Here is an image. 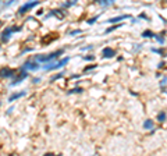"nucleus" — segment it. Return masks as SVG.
Segmentation results:
<instances>
[{"label": "nucleus", "mask_w": 167, "mask_h": 156, "mask_svg": "<svg viewBox=\"0 0 167 156\" xmlns=\"http://www.w3.org/2000/svg\"><path fill=\"white\" fill-rule=\"evenodd\" d=\"M61 53H63V49H61V50H56V52H53V53H50V55H47V56H36L35 60L36 61H41V63H47V61H50V60H54L57 56H61Z\"/></svg>", "instance_id": "obj_1"}, {"label": "nucleus", "mask_w": 167, "mask_h": 156, "mask_svg": "<svg viewBox=\"0 0 167 156\" xmlns=\"http://www.w3.org/2000/svg\"><path fill=\"white\" fill-rule=\"evenodd\" d=\"M68 57H66L64 60H60V61H57V63H54V64H47L45 66V70L46 71H50V70H56V69H60V67H63V66H66L68 63Z\"/></svg>", "instance_id": "obj_2"}, {"label": "nucleus", "mask_w": 167, "mask_h": 156, "mask_svg": "<svg viewBox=\"0 0 167 156\" xmlns=\"http://www.w3.org/2000/svg\"><path fill=\"white\" fill-rule=\"evenodd\" d=\"M36 4H39V1H32V3H25V4H23L21 7H20V10H18V14H21L23 15L27 10H31L32 7H35Z\"/></svg>", "instance_id": "obj_3"}, {"label": "nucleus", "mask_w": 167, "mask_h": 156, "mask_svg": "<svg viewBox=\"0 0 167 156\" xmlns=\"http://www.w3.org/2000/svg\"><path fill=\"white\" fill-rule=\"evenodd\" d=\"M14 31H20V28H17V27H13V28H6L4 31H3V43H6V42L9 41V38H10V34L11 32H14Z\"/></svg>", "instance_id": "obj_4"}, {"label": "nucleus", "mask_w": 167, "mask_h": 156, "mask_svg": "<svg viewBox=\"0 0 167 156\" xmlns=\"http://www.w3.org/2000/svg\"><path fill=\"white\" fill-rule=\"evenodd\" d=\"M23 69L24 70H38L39 69V64H38V61H36V60H28L27 63L24 64Z\"/></svg>", "instance_id": "obj_5"}, {"label": "nucleus", "mask_w": 167, "mask_h": 156, "mask_svg": "<svg viewBox=\"0 0 167 156\" xmlns=\"http://www.w3.org/2000/svg\"><path fill=\"white\" fill-rule=\"evenodd\" d=\"M102 55H103L104 59H112L116 56V50L112 49V47H104L103 50H102Z\"/></svg>", "instance_id": "obj_6"}, {"label": "nucleus", "mask_w": 167, "mask_h": 156, "mask_svg": "<svg viewBox=\"0 0 167 156\" xmlns=\"http://www.w3.org/2000/svg\"><path fill=\"white\" fill-rule=\"evenodd\" d=\"M14 73H15V71H14V70H9V69H3L1 70V77L3 78H10V77H13L14 75Z\"/></svg>", "instance_id": "obj_7"}, {"label": "nucleus", "mask_w": 167, "mask_h": 156, "mask_svg": "<svg viewBox=\"0 0 167 156\" xmlns=\"http://www.w3.org/2000/svg\"><path fill=\"white\" fill-rule=\"evenodd\" d=\"M130 15L128 14H124V15H118V17H114V18H110L109 20V23H117V21H121V20H125L128 18Z\"/></svg>", "instance_id": "obj_8"}, {"label": "nucleus", "mask_w": 167, "mask_h": 156, "mask_svg": "<svg viewBox=\"0 0 167 156\" xmlns=\"http://www.w3.org/2000/svg\"><path fill=\"white\" fill-rule=\"evenodd\" d=\"M25 93L27 92H20V93H13L11 96L9 98V102H13V101H15V99H18V98H21V96H25Z\"/></svg>", "instance_id": "obj_9"}, {"label": "nucleus", "mask_w": 167, "mask_h": 156, "mask_svg": "<svg viewBox=\"0 0 167 156\" xmlns=\"http://www.w3.org/2000/svg\"><path fill=\"white\" fill-rule=\"evenodd\" d=\"M144 128L145 130H149V128H153V121L152 120H145V123H144Z\"/></svg>", "instance_id": "obj_10"}, {"label": "nucleus", "mask_w": 167, "mask_h": 156, "mask_svg": "<svg viewBox=\"0 0 167 156\" xmlns=\"http://www.w3.org/2000/svg\"><path fill=\"white\" fill-rule=\"evenodd\" d=\"M142 36H144V38H156V35H155L152 31H144Z\"/></svg>", "instance_id": "obj_11"}, {"label": "nucleus", "mask_w": 167, "mask_h": 156, "mask_svg": "<svg viewBox=\"0 0 167 156\" xmlns=\"http://www.w3.org/2000/svg\"><path fill=\"white\" fill-rule=\"evenodd\" d=\"M64 75V73H59V74H56V75H54V77H52L50 78V81H52V82H53V81H56V79H59V78H61Z\"/></svg>", "instance_id": "obj_12"}, {"label": "nucleus", "mask_w": 167, "mask_h": 156, "mask_svg": "<svg viewBox=\"0 0 167 156\" xmlns=\"http://www.w3.org/2000/svg\"><path fill=\"white\" fill-rule=\"evenodd\" d=\"M158 120H159V121H164V120H166V113H164V112H162V113H159Z\"/></svg>", "instance_id": "obj_13"}, {"label": "nucleus", "mask_w": 167, "mask_h": 156, "mask_svg": "<svg viewBox=\"0 0 167 156\" xmlns=\"http://www.w3.org/2000/svg\"><path fill=\"white\" fill-rule=\"evenodd\" d=\"M71 93H79V92H82V89L81 88H74V89H71Z\"/></svg>", "instance_id": "obj_14"}, {"label": "nucleus", "mask_w": 167, "mask_h": 156, "mask_svg": "<svg viewBox=\"0 0 167 156\" xmlns=\"http://www.w3.org/2000/svg\"><path fill=\"white\" fill-rule=\"evenodd\" d=\"M120 25H121V24H117V25H114V27H112V28H109L107 31H106V34H109V32H112V31H113V29H116V28H118V27H120Z\"/></svg>", "instance_id": "obj_15"}, {"label": "nucleus", "mask_w": 167, "mask_h": 156, "mask_svg": "<svg viewBox=\"0 0 167 156\" xmlns=\"http://www.w3.org/2000/svg\"><path fill=\"white\" fill-rule=\"evenodd\" d=\"M96 69V64L95 66H88V67H85V71H90V70Z\"/></svg>", "instance_id": "obj_16"}, {"label": "nucleus", "mask_w": 167, "mask_h": 156, "mask_svg": "<svg viewBox=\"0 0 167 156\" xmlns=\"http://www.w3.org/2000/svg\"><path fill=\"white\" fill-rule=\"evenodd\" d=\"M75 4V1H68V3H66V4H63V7H70V6Z\"/></svg>", "instance_id": "obj_17"}, {"label": "nucleus", "mask_w": 167, "mask_h": 156, "mask_svg": "<svg viewBox=\"0 0 167 156\" xmlns=\"http://www.w3.org/2000/svg\"><path fill=\"white\" fill-rule=\"evenodd\" d=\"M96 20H98V17H93V18H90V20H88V24H92V23H95Z\"/></svg>", "instance_id": "obj_18"}, {"label": "nucleus", "mask_w": 167, "mask_h": 156, "mask_svg": "<svg viewBox=\"0 0 167 156\" xmlns=\"http://www.w3.org/2000/svg\"><path fill=\"white\" fill-rule=\"evenodd\" d=\"M156 39H158V42H159V43H163V42H164V39H163L162 36H156Z\"/></svg>", "instance_id": "obj_19"}, {"label": "nucleus", "mask_w": 167, "mask_h": 156, "mask_svg": "<svg viewBox=\"0 0 167 156\" xmlns=\"http://www.w3.org/2000/svg\"><path fill=\"white\" fill-rule=\"evenodd\" d=\"M84 59H85V60H93L95 57H93L92 55H89V56H86V57H84Z\"/></svg>", "instance_id": "obj_20"}, {"label": "nucleus", "mask_w": 167, "mask_h": 156, "mask_svg": "<svg viewBox=\"0 0 167 156\" xmlns=\"http://www.w3.org/2000/svg\"><path fill=\"white\" fill-rule=\"evenodd\" d=\"M45 156H54V155H53V153H46Z\"/></svg>", "instance_id": "obj_21"}]
</instances>
